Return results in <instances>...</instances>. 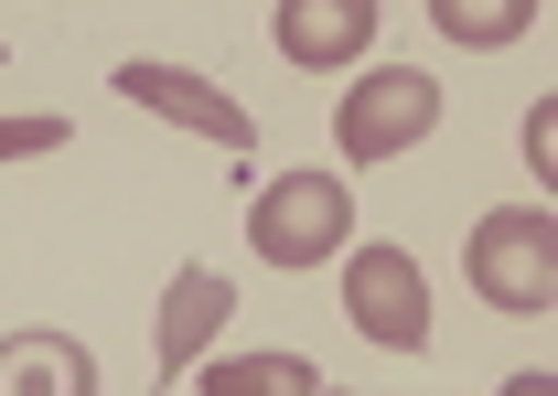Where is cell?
Segmentation results:
<instances>
[{"instance_id":"6da1fadb","label":"cell","mask_w":558,"mask_h":396,"mask_svg":"<svg viewBox=\"0 0 558 396\" xmlns=\"http://www.w3.org/2000/svg\"><path fill=\"white\" fill-rule=\"evenodd\" d=\"M462 279L484 289V311H515V322H537L558 300V214L548 203H505L473 225V247H462Z\"/></svg>"},{"instance_id":"7a4b0ae2","label":"cell","mask_w":558,"mask_h":396,"mask_svg":"<svg viewBox=\"0 0 558 396\" xmlns=\"http://www.w3.org/2000/svg\"><path fill=\"white\" fill-rule=\"evenodd\" d=\"M344 225H354V194L344 172H279V183H258V203H247V247L269 268H323L344 258Z\"/></svg>"},{"instance_id":"3957f363","label":"cell","mask_w":558,"mask_h":396,"mask_svg":"<svg viewBox=\"0 0 558 396\" xmlns=\"http://www.w3.org/2000/svg\"><path fill=\"white\" fill-rule=\"evenodd\" d=\"M440 129V86L418 65H365L344 86V108H333V139H344V172H365V161H398V150H418V139Z\"/></svg>"},{"instance_id":"277c9868","label":"cell","mask_w":558,"mask_h":396,"mask_svg":"<svg viewBox=\"0 0 558 396\" xmlns=\"http://www.w3.org/2000/svg\"><path fill=\"white\" fill-rule=\"evenodd\" d=\"M344 322L376 354H429V268L409 247H354L344 258Z\"/></svg>"},{"instance_id":"5b68a950","label":"cell","mask_w":558,"mask_h":396,"mask_svg":"<svg viewBox=\"0 0 558 396\" xmlns=\"http://www.w3.org/2000/svg\"><path fill=\"white\" fill-rule=\"evenodd\" d=\"M130 108H150V119H172V129H194V139H226V150H247L258 139V119L226 97V86H205V75H183V65H150V54H130V65L108 75Z\"/></svg>"},{"instance_id":"8992f818","label":"cell","mask_w":558,"mask_h":396,"mask_svg":"<svg viewBox=\"0 0 558 396\" xmlns=\"http://www.w3.org/2000/svg\"><path fill=\"white\" fill-rule=\"evenodd\" d=\"M226 311H236V279H226V268H205V258H194V268H172V289H161V322H150L161 386L205 364V343L226 332Z\"/></svg>"},{"instance_id":"52a82bcc","label":"cell","mask_w":558,"mask_h":396,"mask_svg":"<svg viewBox=\"0 0 558 396\" xmlns=\"http://www.w3.org/2000/svg\"><path fill=\"white\" fill-rule=\"evenodd\" d=\"M269 44L290 54V65L333 75V65H354V54L376 44V0H279Z\"/></svg>"},{"instance_id":"ba28073f","label":"cell","mask_w":558,"mask_h":396,"mask_svg":"<svg viewBox=\"0 0 558 396\" xmlns=\"http://www.w3.org/2000/svg\"><path fill=\"white\" fill-rule=\"evenodd\" d=\"M0 396H97V354L75 332H0Z\"/></svg>"},{"instance_id":"9c48e42d","label":"cell","mask_w":558,"mask_h":396,"mask_svg":"<svg viewBox=\"0 0 558 396\" xmlns=\"http://www.w3.org/2000/svg\"><path fill=\"white\" fill-rule=\"evenodd\" d=\"M429 22H440V44L494 54V44H515V33L537 22V0H429Z\"/></svg>"},{"instance_id":"30bf717a","label":"cell","mask_w":558,"mask_h":396,"mask_svg":"<svg viewBox=\"0 0 558 396\" xmlns=\"http://www.w3.org/2000/svg\"><path fill=\"white\" fill-rule=\"evenodd\" d=\"M323 375L301 364V354H226V364H205V396H312Z\"/></svg>"},{"instance_id":"8fae6325","label":"cell","mask_w":558,"mask_h":396,"mask_svg":"<svg viewBox=\"0 0 558 396\" xmlns=\"http://www.w3.org/2000/svg\"><path fill=\"white\" fill-rule=\"evenodd\" d=\"M75 119H54V108H33V119H0V161H44V150H65Z\"/></svg>"},{"instance_id":"7c38bea8","label":"cell","mask_w":558,"mask_h":396,"mask_svg":"<svg viewBox=\"0 0 558 396\" xmlns=\"http://www.w3.org/2000/svg\"><path fill=\"white\" fill-rule=\"evenodd\" d=\"M526 161H537V172H558V97H537V108H526Z\"/></svg>"},{"instance_id":"4fadbf2b","label":"cell","mask_w":558,"mask_h":396,"mask_svg":"<svg viewBox=\"0 0 558 396\" xmlns=\"http://www.w3.org/2000/svg\"><path fill=\"white\" fill-rule=\"evenodd\" d=\"M494 396H558V375H505Z\"/></svg>"},{"instance_id":"5bb4252c","label":"cell","mask_w":558,"mask_h":396,"mask_svg":"<svg viewBox=\"0 0 558 396\" xmlns=\"http://www.w3.org/2000/svg\"><path fill=\"white\" fill-rule=\"evenodd\" d=\"M312 396H333V386H312ZM344 396H354V386H344Z\"/></svg>"},{"instance_id":"9a60e30c","label":"cell","mask_w":558,"mask_h":396,"mask_svg":"<svg viewBox=\"0 0 558 396\" xmlns=\"http://www.w3.org/2000/svg\"><path fill=\"white\" fill-rule=\"evenodd\" d=\"M0 65H11V44H0Z\"/></svg>"}]
</instances>
